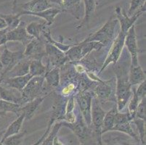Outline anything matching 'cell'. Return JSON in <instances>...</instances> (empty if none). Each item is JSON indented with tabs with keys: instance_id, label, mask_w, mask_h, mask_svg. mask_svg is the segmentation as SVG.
I'll return each instance as SVG.
<instances>
[{
	"instance_id": "277c9868",
	"label": "cell",
	"mask_w": 146,
	"mask_h": 145,
	"mask_svg": "<svg viewBox=\"0 0 146 145\" xmlns=\"http://www.w3.org/2000/svg\"><path fill=\"white\" fill-rule=\"evenodd\" d=\"M105 115H106V112L103 110V108L100 105L99 100L95 96L92 99L91 120L92 125L94 127L98 142H99L100 145L103 144V142H102L101 130Z\"/></svg>"
},
{
	"instance_id": "44dd1931",
	"label": "cell",
	"mask_w": 146,
	"mask_h": 145,
	"mask_svg": "<svg viewBox=\"0 0 146 145\" xmlns=\"http://www.w3.org/2000/svg\"><path fill=\"white\" fill-rule=\"evenodd\" d=\"M31 59L28 58H23L19 61L18 63L6 74V77H17L22 76L29 73V65H30ZM3 78V79H4ZM2 79V80H3Z\"/></svg>"
},
{
	"instance_id": "f6af8a7d",
	"label": "cell",
	"mask_w": 146,
	"mask_h": 145,
	"mask_svg": "<svg viewBox=\"0 0 146 145\" xmlns=\"http://www.w3.org/2000/svg\"><path fill=\"white\" fill-rule=\"evenodd\" d=\"M76 70L78 72V73H83L84 71V68L82 66H81L80 64L79 65H76Z\"/></svg>"
},
{
	"instance_id": "484cf974",
	"label": "cell",
	"mask_w": 146,
	"mask_h": 145,
	"mask_svg": "<svg viewBox=\"0 0 146 145\" xmlns=\"http://www.w3.org/2000/svg\"><path fill=\"white\" fill-rule=\"evenodd\" d=\"M44 81L50 88H56L60 84V68L53 67L50 70H47L44 75Z\"/></svg>"
},
{
	"instance_id": "52a82bcc",
	"label": "cell",
	"mask_w": 146,
	"mask_h": 145,
	"mask_svg": "<svg viewBox=\"0 0 146 145\" xmlns=\"http://www.w3.org/2000/svg\"><path fill=\"white\" fill-rule=\"evenodd\" d=\"M132 120L133 119L130 116L129 113H121L120 112H117L115 116V121L112 131H117L124 133L137 142H140L139 136H137L130 125V122L132 121Z\"/></svg>"
},
{
	"instance_id": "b9f144b4",
	"label": "cell",
	"mask_w": 146,
	"mask_h": 145,
	"mask_svg": "<svg viewBox=\"0 0 146 145\" xmlns=\"http://www.w3.org/2000/svg\"><path fill=\"white\" fill-rule=\"evenodd\" d=\"M6 33H7V28L5 29V30H0V46L6 44L7 42Z\"/></svg>"
},
{
	"instance_id": "d590c367",
	"label": "cell",
	"mask_w": 146,
	"mask_h": 145,
	"mask_svg": "<svg viewBox=\"0 0 146 145\" xmlns=\"http://www.w3.org/2000/svg\"><path fill=\"white\" fill-rule=\"evenodd\" d=\"M145 6V0H131L129 8L127 13V15L129 17L132 16Z\"/></svg>"
},
{
	"instance_id": "8992f818",
	"label": "cell",
	"mask_w": 146,
	"mask_h": 145,
	"mask_svg": "<svg viewBox=\"0 0 146 145\" xmlns=\"http://www.w3.org/2000/svg\"><path fill=\"white\" fill-rule=\"evenodd\" d=\"M24 58L23 52H12L5 46L2 54L0 56V60L4 68L0 73V81L5 78L6 74L14 67L21 60Z\"/></svg>"
},
{
	"instance_id": "c3c4849f",
	"label": "cell",
	"mask_w": 146,
	"mask_h": 145,
	"mask_svg": "<svg viewBox=\"0 0 146 145\" xmlns=\"http://www.w3.org/2000/svg\"><path fill=\"white\" fill-rule=\"evenodd\" d=\"M104 145V144H103ZM107 145H122V144H107Z\"/></svg>"
},
{
	"instance_id": "7402d4cb",
	"label": "cell",
	"mask_w": 146,
	"mask_h": 145,
	"mask_svg": "<svg viewBox=\"0 0 146 145\" xmlns=\"http://www.w3.org/2000/svg\"><path fill=\"white\" fill-rule=\"evenodd\" d=\"M82 0H52L54 5H57V7L60 8L62 12H68L73 15H76L75 10L78 11L79 4Z\"/></svg>"
},
{
	"instance_id": "836d02e7",
	"label": "cell",
	"mask_w": 146,
	"mask_h": 145,
	"mask_svg": "<svg viewBox=\"0 0 146 145\" xmlns=\"http://www.w3.org/2000/svg\"><path fill=\"white\" fill-rule=\"evenodd\" d=\"M62 126V122H58L55 123L52 127V129H50V132L48 133L47 136L44 139L43 142H42L40 145H52L54 138L58 136V133L59 131L60 128Z\"/></svg>"
},
{
	"instance_id": "d6a6232c",
	"label": "cell",
	"mask_w": 146,
	"mask_h": 145,
	"mask_svg": "<svg viewBox=\"0 0 146 145\" xmlns=\"http://www.w3.org/2000/svg\"><path fill=\"white\" fill-rule=\"evenodd\" d=\"M26 131L19 132L16 134L8 136L7 138L1 142L2 145H21L25 137Z\"/></svg>"
},
{
	"instance_id": "ba28073f",
	"label": "cell",
	"mask_w": 146,
	"mask_h": 145,
	"mask_svg": "<svg viewBox=\"0 0 146 145\" xmlns=\"http://www.w3.org/2000/svg\"><path fill=\"white\" fill-rule=\"evenodd\" d=\"M145 12V6L143 7L136 13H135L133 15L129 17L127 15V13L124 9H122L119 6L116 7V10H115V16H116V19L118 20V22L120 23L121 31L124 34H127L130 28L134 26V24L138 19V18L141 15H143V13H144Z\"/></svg>"
},
{
	"instance_id": "ac0fdd59",
	"label": "cell",
	"mask_w": 146,
	"mask_h": 145,
	"mask_svg": "<svg viewBox=\"0 0 146 145\" xmlns=\"http://www.w3.org/2000/svg\"><path fill=\"white\" fill-rule=\"evenodd\" d=\"M60 13H63V12L60 8L57 7H51L50 9L44 10V11L39 12V13H28V12L21 11L18 13L21 14V15H34L42 18L46 22L47 26H50L51 25H52L54 21H55L56 16Z\"/></svg>"
},
{
	"instance_id": "5b68a950",
	"label": "cell",
	"mask_w": 146,
	"mask_h": 145,
	"mask_svg": "<svg viewBox=\"0 0 146 145\" xmlns=\"http://www.w3.org/2000/svg\"><path fill=\"white\" fill-rule=\"evenodd\" d=\"M126 34H124L121 31L119 32V34H118L116 39L114 40L113 42L109 52L108 54L107 58H106L101 69L100 70L99 73H101L110 64H116L118 62L121 54L123 48H124Z\"/></svg>"
},
{
	"instance_id": "e0dca14e",
	"label": "cell",
	"mask_w": 146,
	"mask_h": 145,
	"mask_svg": "<svg viewBox=\"0 0 146 145\" xmlns=\"http://www.w3.org/2000/svg\"><path fill=\"white\" fill-rule=\"evenodd\" d=\"M31 78L32 76L29 73L22 76L6 77L0 81V84L21 91Z\"/></svg>"
},
{
	"instance_id": "30bf717a",
	"label": "cell",
	"mask_w": 146,
	"mask_h": 145,
	"mask_svg": "<svg viewBox=\"0 0 146 145\" xmlns=\"http://www.w3.org/2000/svg\"><path fill=\"white\" fill-rule=\"evenodd\" d=\"M116 83L113 78L108 81H99L95 88V97L98 100L107 101L112 99L113 97L116 99Z\"/></svg>"
},
{
	"instance_id": "cb8c5ba5",
	"label": "cell",
	"mask_w": 146,
	"mask_h": 145,
	"mask_svg": "<svg viewBox=\"0 0 146 145\" xmlns=\"http://www.w3.org/2000/svg\"><path fill=\"white\" fill-rule=\"evenodd\" d=\"M84 4V15L82 22L78 25L76 28H82L84 26L87 25L90 18L93 15L96 7V0H83Z\"/></svg>"
},
{
	"instance_id": "83f0119b",
	"label": "cell",
	"mask_w": 146,
	"mask_h": 145,
	"mask_svg": "<svg viewBox=\"0 0 146 145\" xmlns=\"http://www.w3.org/2000/svg\"><path fill=\"white\" fill-rule=\"evenodd\" d=\"M118 110L116 107H114L108 113H106L104 119H103V126H102V134L108 131H112V128L114 126V121H115V116Z\"/></svg>"
},
{
	"instance_id": "ffe728a7",
	"label": "cell",
	"mask_w": 146,
	"mask_h": 145,
	"mask_svg": "<svg viewBox=\"0 0 146 145\" xmlns=\"http://www.w3.org/2000/svg\"><path fill=\"white\" fill-rule=\"evenodd\" d=\"M47 95L40 96L39 97L34 99V100L21 105V113H23L25 115V119L31 120L33 118L36 110L43 102L45 98L47 97Z\"/></svg>"
},
{
	"instance_id": "d4e9b609",
	"label": "cell",
	"mask_w": 146,
	"mask_h": 145,
	"mask_svg": "<svg viewBox=\"0 0 146 145\" xmlns=\"http://www.w3.org/2000/svg\"><path fill=\"white\" fill-rule=\"evenodd\" d=\"M48 68L44 66L42 59H31L29 73L32 77L44 76Z\"/></svg>"
},
{
	"instance_id": "5bb4252c",
	"label": "cell",
	"mask_w": 146,
	"mask_h": 145,
	"mask_svg": "<svg viewBox=\"0 0 146 145\" xmlns=\"http://www.w3.org/2000/svg\"><path fill=\"white\" fill-rule=\"evenodd\" d=\"M26 23L21 21L16 28L11 30H7L6 36L7 42H20L26 46L33 38L28 34L26 29Z\"/></svg>"
},
{
	"instance_id": "3957f363",
	"label": "cell",
	"mask_w": 146,
	"mask_h": 145,
	"mask_svg": "<svg viewBox=\"0 0 146 145\" xmlns=\"http://www.w3.org/2000/svg\"><path fill=\"white\" fill-rule=\"evenodd\" d=\"M44 82V76H35L31 78L23 89L21 91L22 105L40 97L43 90Z\"/></svg>"
},
{
	"instance_id": "7a4b0ae2",
	"label": "cell",
	"mask_w": 146,
	"mask_h": 145,
	"mask_svg": "<svg viewBox=\"0 0 146 145\" xmlns=\"http://www.w3.org/2000/svg\"><path fill=\"white\" fill-rule=\"evenodd\" d=\"M115 15H112L109 20L102 26V28L95 34L89 36L84 40V42H97L104 45H108L111 42L114 36L115 28L118 23Z\"/></svg>"
},
{
	"instance_id": "ab89813d",
	"label": "cell",
	"mask_w": 146,
	"mask_h": 145,
	"mask_svg": "<svg viewBox=\"0 0 146 145\" xmlns=\"http://www.w3.org/2000/svg\"><path fill=\"white\" fill-rule=\"evenodd\" d=\"M76 89V85L74 83H70L68 85H66L64 88H63L62 91H61V95L66 97L68 95L71 94V93Z\"/></svg>"
},
{
	"instance_id": "7bdbcfd3",
	"label": "cell",
	"mask_w": 146,
	"mask_h": 145,
	"mask_svg": "<svg viewBox=\"0 0 146 145\" xmlns=\"http://www.w3.org/2000/svg\"><path fill=\"white\" fill-rule=\"evenodd\" d=\"M7 28V23L5 22V20L0 16V30H5Z\"/></svg>"
},
{
	"instance_id": "f907efd6",
	"label": "cell",
	"mask_w": 146,
	"mask_h": 145,
	"mask_svg": "<svg viewBox=\"0 0 146 145\" xmlns=\"http://www.w3.org/2000/svg\"><path fill=\"white\" fill-rule=\"evenodd\" d=\"M0 134H1V132H0Z\"/></svg>"
},
{
	"instance_id": "60d3db41",
	"label": "cell",
	"mask_w": 146,
	"mask_h": 145,
	"mask_svg": "<svg viewBox=\"0 0 146 145\" xmlns=\"http://www.w3.org/2000/svg\"><path fill=\"white\" fill-rule=\"evenodd\" d=\"M53 123H54V122H53L52 121H51V120H50V122H49L48 126H47V130L45 131V132L44 133L43 135H42V136H41L40 139H39V140L37 141L36 142H35V143H34V144H32V145H40L41 144H42V142H43L44 139L45 137H46V136H47V134H48V133L50 132V129H51V127H52V126Z\"/></svg>"
},
{
	"instance_id": "4fadbf2b",
	"label": "cell",
	"mask_w": 146,
	"mask_h": 145,
	"mask_svg": "<svg viewBox=\"0 0 146 145\" xmlns=\"http://www.w3.org/2000/svg\"><path fill=\"white\" fill-rule=\"evenodd\" d=\"M25 58L30 59H42L45 55V44L40 38H33L26 45V50L23 52Z\"/></svg>"
},
{
	"instance_id": "7c38bea8",
	"label": "cell",
	"mask_w": 146,
	"mask_h": 145,
	"mask_svg": "<svg viewBox=\"0 0 146 145\" xmlns=\"http://www.w3.org/2000/svg\"><path fill=\"white\" fill-rule=\"evenodd\" d=\"M13 7H20L21 11L28 13H39L54 7V5L52 2V0H31L29 2L20 5H17L15 1Z\"/></svg>"
},
{
	"instance_id": "f35d334b",
	"label": "cell",
	"mask_w": 146,
	"mask_h": 145,
	"mask_svg": "<svg viewBox=\"0 0 146 145\" xmlns=\"http://www.w3.org/2000/svg\"><path fill=\"white\" fill-rule=\"evenodd\" d=\"M135 93L137 95V97L140 99H143V98H145L146 95V81H144L142 83H140L138 86L137 89L135 90Z\"/></svg>"
},
{
	"instance_id": "2e32d148",
	"label": "cell",
	"mask_w": 146,
	"mask_h": 145,
	"mask_svg": "<svg viewBox=\"0 0 146 145\" xmlns=\"http://www.w3.org/2000/svg\"><path fill=\"white\" fill-rule=\"evenodd\" d=\"M63 126L72 130L76 136L79 138L80 142H84L87 139L88 136V129H87V124L84 121L82 116H79L73 123H68L65 121L62 122V126Z\"/></svg>"
},
{
	"instance_id": "9c48e42d",
	"label": "cell",
	"mask_w": 146,
	"mask_h": 145,
	"mask_svg": "<svg viewBox=\"0 0 146 145\" xmlns=\"http://www.w3.org/2000/svg\"><path fill=\"white\" fill-rule=\"evenodd\" d=\"M92 95L88 91H80L76 97V100L82 113V116L87 126L92 125L91 107Z\"/></svg>"
},
{
	"instance_id": "681fc988",
	"label": "cell",
	"mask_w": 146,
	"mask_h": 145,
	"mask_svg": "<svg viewBox=\"0 0 146 145\" xmlns=\"http://www.w3.org/2000/svg\"><path fill=\"white\" fill-rule=\"evenodd\" d=\"M0 145H2V143H1V142H0Z\"/></svg>"
},
{
	"instance_id": "f1b7e54d",
	"label": "cell",
	"mask_w": 146,
	"mask_h": 145,
	"mask_svg": "<svg viewBox=\"0 0 146 145\" xmlns=\"http://www.w3.org/2000/svg\"><path fill=\"white\" fill-rule=\"evenodd\" d=\"M13 113L19 116L22 114L21 105L0 99V113Z\"/></svg>"
},
{
	"instance_id": "7dc6e473",
	"label": "cell",
	"mask_w": 146,
	"mask_h": 145,
	"mask_svg": "<svg viewBox=\"0 0 146 145\" xmlns=\"http://www.w3.org/2000/svg\"><path fill=\"white\" fill-rule=\"evenodd\" d=\"M122 145H132V144H130L127 143V142H124V143L122 144Z\"/></svg>"
},
{
	"instance_id": "8fae6325",
	"label": "cell",
	"mask_w": 146,
	"mask_h": 145,
	"mask_svg": "<svg viewBox=\"0 0 146 145\" xmlns=\"http://www.w3.org/2000/svg\"><path fill=\"white\" fill-rule=\"evenodd\" d=\"M45 55L48 56L49 60L53 67L60 68L69 61L65 52L48 42L45 43Z\"/></svg>"
},
{
	"instance_id": "9a60e30c",
	"label": "cell",
	"mask_w": 146,
	"mask_h": 145,
	"mask_svg": "<svg viewBox=\"0 0 146 145\" xmlns=\"http://www.w3.org/2000/svg\"><path fill=\"white\" fill-rule=\"evenodd\" d=\"M124 45H126L131 55V65L135 66V65L139 64L138 62V46L137 44L135 25L130 28L126 34Z\"/></svg>"
},
{
	"instance_id": "f546056e",
	"label": "cell",
	"mask_w": 146,
	"mask_h": 145,
	"mask_svg": "<svg viewBox=\"0 0 146 145\" xmlns=\"http://www.w3.org/2000/svg\"><path fill=\"white\" fill-rule=\"evenodd\" d=\"M45 25H47L46 22H31L26 26V31L28 34L33 38H40L41 34Z\"/></svg>"
},
{
	"instance_id": "d6986e66",
	"label": "cell",
	"mask_w": 146,
	"mask_h": 145,
	"mask_svg": "<svg viewBox=\"0 0 146 145\" xmlns=\"http://www.w3.org/2000/svg\"><path fill=\"white\" fill-rule=\"evenodd\" d=\"M0 99L7 102L22 105L21 91L0 84Z\"/></svg>"
},
{
	"instance_id": "e575fe53",
	"label": "cell",
	"mask_w": 146,
	"mask_h": 145,
	"mask_svg": "<svg viewBox=\"0 0 146 145\" xmlns=\"http://www.w3.org/2000/svg\"><path fill=\"white\" fill-rule=\"evenodd\" d=\"M132 122L136 125L139 134H140V138H139L140 141H141L143 144H145V121L140 119V118H135L132 120Z\"/></svg>"
},
{
	"instance_id": "4316f807",
	"label": "cell",
	"mask_w": 146,
	"mask_h": 145,
	"mask_svg": "<svg viewBox=\"0 0 146 145\" xmlns=\"http://www.w3.org/2000/svg\"><path fill=\"white\" fill-rule=\"evenodd\" d=\"M25 120V115L23 113L21 114V115L18 116V118L16 120H15L14 121L8 126V128H7V130L5 131V134L2 136V140L1 142H2L3 140H5L6 138H7L8 136H10L12 135H14V134H16L20 132V130H21V127H22V125L23 123V121Z\"/></svg>"
},
{
	"instance_id": "6da1fadb",
	"label": "cell",
	"mask_w": 146,
	"mask_h": 145,
	"mask_svg": "<svg viewBox=\"0 0 146 145\" xmlns=\"http://www.w3.org/2000/svg\"><path fill=\"white\" fill-rule=\"evenodd\" d=\"M116 74V99L117 102L118 112L124 110L126 105L131 97V87L132 85L129 81L128 73L121 68H116L115 70Z\"/></svg>"
},
{
	"instance_id": "603a6c76",
	"label": "cell",
	"mask_w": 146,
	"mask_h": 145,
	"mask_svg": "<svg viewBox=\"0 0 146 145\" xmlns=\"http://www.w3.org/2000/svg\"><path fill=\"white\" fill-rule=\"evenodd\" d=\"M128 78L130 84L135 86L145 81V73L139 64L135 66L130 65Z\"/></svg>"
},
{
	"instance_id": "bcb514c9",
	"label": "cell",
	"mask_w": 146,
	"mask_h": 145,
	"mask_svg": "<svg viewBox=\"0 0 146 145\" xmlns=\"http://www.w3.org/2000/svg\"><path fill=\"white\" fill-rule=\"evenodd\" d=\"M3 68H4V67H3V66H2V62H1V60H0V73H2V70H3Z\"/></svg>"
},
{
	"instance_id": "74e56055",
	"label": "cell",
	"mask_w": 146,
	"mask_h": 145,
	"mask_svg": "<svg viewBox=\"0 0 146 145\" xmlns=\"http://www.w3.org/2000/svg\"><path fill=\"white\" fill-rule=\"evenodd\" d=\"M145 106H146V99L143 98L140 102L136 110L135 118H140V119L145 121Z\"/></svg>"
},
{
	"instance_id": "8d00e7d4",
	"label": "cell",
	"mask_w": 146,
	"mask_h": 145,
	"mask_svg": "<svg viewBox=\"0 0 146 145\" xmlns=\"http://www.w3.org/2000/svg\"><path fill=\"white\" fill-rule=\"evenodd\" d=\"M142 99L138 97L137 95L135 93V89H133V97L132 99L130 100L129 104V114L130 116L132 117V119H134L135 117V113H136V110L137 108V106L140 103V102Z\"/></svg>"
},
{
	"instance_id": "1f68e13d",
	"label": "cell",
	"mask_w": 146,
	"mask_h": 145,
	"mask_svg": "<svg viewBox=\"0 0 146 145\" xmlns=\"http://www.w3.org/2000/svg\"><path fill=\"white\" fill-rule=\"evenodd\" d=\"M0 16L3 18L7 23V30H11L16 28L21 22V15L19 13L16 14H0Z\"/></svg>"
},
{
	"instance_id": "ee69618b",
	"label": "cell",
	"mask_w": 146,
	"mask_h": 145,
	"mask_svg": "<svg viewBox=\"0 0 146 145\" xmlns=\"http://www.w3.org/2000/svg\"><path fill=\"white\" fill-rule=\"evenodd\" d=\"M52 145H63V144L59 140L58 136H56L54 138V140H53V142H52Z\"/></svg>"
},
{
	"instance_id": "4dcf8cb0",
	"label": "cell",
	"mask_w": 146,
	"mask_h": 145,
	"mask_svg": "<svg viewBox=\"0 0 146 145\" xmlns=\"http://www.w3.org/2000/svg\"><path fill=\"white\" fill-rule=\"evenodd\" d=\"M81 45V57L83 59L85 56L90 54L93 50H100L103 46L102 44L97 42H82Z\"/></svg>"
}]
</instances>
